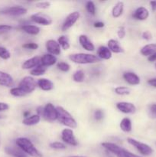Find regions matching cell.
Returning <instances> with one entry per match:
<instances>
[{"label":"cell","mask_w":156,"mask_h":157,"mask_svg":"<svg viewBox=\"0 0 156 157\" xmlns=\"http://www.w3.org/2000/svg\"><path fill=\"white\" fill-rule=\"evenodd\" d=\"M17 147L32 157H42V154L27 137H18L15 140Z\"/></svg>","instance_id":"obj_1"},{"label":"cell","mask_w":156,"mask_h":157,"mask_svg":"<svg viewBox=\"0 0 156 157\" xmlns=\"http://www.w3.org/2000/svg\"><path fill=\"white\" fill-rule=\"evenodd\" d=\"M57 111H58V121L65 126L67 128L76 129L77 127V123L73 117L67 111V110L61 106L56 107Z\"/></svg>","instance_id":"obj_2"},{"label":"cell","mask_w":156,"mask_h":157,"mask_svg":"<svg viewBox=\"0 0 156 157\" xmlns=\"http://www.w3.org/2000/svg\"><path fill=\"white\" fill-rule=\"evenodd\" d=\"M69 59L72 62L79 64H96L100 61L97 55L87 53H75L69 55Z\"/></svg>","instance_id":"obj_3"},{"label":"cell","mask_w":156,"mask_h":157,"mask_svg":"<svg viewBox=\"0 0 156 157\" xmlns=\"http://www.w3.org/2000/svg\"><path fill=\"white\" fill-rule=\"evenodd\" d=\"M127 142L130 145L134 147L143 156H150L153 153V149L148 144H144V143L140 142V141L131 137L127 138Z\"/></svg>","instance_id":"obj_4"},{"label":"cell","mask_w":156,"mask_h":157,"mask_svg":"<svg viewBox=\"0 0 156 157\" xmlns=\"http://www.w3.org/2000/svg\"><path fill=\"white\" fill-rule=\"evenodd\" d=\"M36 86L37 82L35 81V78L32 76L24 77L18 84V87L22 88L28 94L32 93L36 88Z\"/></svg>","instance_id":"obj_5"},{"label":"cell","mask_w":156,"mask_h":157,"mask_svg":"<svg viewBox=\"0 0 156 157\" xmlns=\"http://www.w3.org/2000/svg\"><path fill=\"white\" fill-rule=\"evenodd\" d=\"M28 9L26 8L20 6H10V7L5 8L0 11V14L2 15H9V16H21L27 13Z\"/></svg>","instance_id":"obj_6"},{"label":"cell","mask_w":156,"mask_h":157,"mask_svg":"<svg viewBox=\"0 0 156 157\" xmlns=\"http://www.w3.org/2000/svg\"><path fill=\"white\" fill-rule=\"evenodd\" d=\"M80 17V13L78 11H74V12L69 14L63 22L62 26H61V30L63 32H66L71 27H73L75 23L79 20Z\"/></svg>","instance_id":"obj_7"},{"label":"cell","mask_w":156,"mask_h":157,"mask_svg":"<svg viewBox=\"0 0 156 157\" xmlns=\"http://www.w3.org/2000/svg\"><path fill=\"white\" fill-rule=\"evenodd\" d=\"M61 139L64 143L72 146L76 147L78 146V141L74 136L73 130L70 128H65L61 131Z\"/></svg>","instance_id":"obj_8"},{"label":"cell","mask_w":156,"mask_h":157,"mask_svg":"<svg viewBox=\"0 0 156 157\" xmlns=\"http://www.w3.org/2000/svg\"><path fill=\"white\" fill-rule=\"evenodd\" d=\"M44 117L48 121H54L58 120V111L56 107L51 103H47L44 106Z\"/></svg>","instance_id":"obj_9"},{"label":"cell","mask_w":156,"mask_h":157,"mask_svg":"<svg viewBox=\"0 0 156 157\" xmlns=\"http://www.w3.org/2000/svg\"><path fill=\"white\" fill-rule=\"evenodd\" d=\"M116 107L119 111L125 114H133L136 112V107L132 103L121 101L116 104Z\"/></svg>","instance_id":"obj_10"},{"label":"cell","mask_w":156,"mask_h":157,"mask_svg":"<svg viewBox=\"0 0 156 157\" xmlns=\"http://www.w3.org/2000/svg\"><path fill=\"white\" fill-rule=\"evenodd\" d=\"M31 20L33 22L36 23V24L41 25H50L52 24L53 21L52 18H50L48 15H45V14H41V13H37L34 14L31 16Z\"/></svg>","instance_id":"obj_11"},{"label":"cell","mask_w":156,"mask_h":157,"mask_svg":"<svg viewBox=\"0 0 156 157\" xmlns=\"http://www.w3.org/2000/svg\"><path fill=\"white\" fill-rule=\"evenodd\" d=\"M45 47L47 52L50 55L56 56V55H59L61 53V48L58 44V41H55L54 39H49L46 42Z\"/></svg>","instance_id":"obj_12"},{"label":"cell","mask_w":156,"mask_h":157,"mask_svg":"<svg viewBox=\"0 0 156 157\" xmlns=\"http://www.w3.org/2000/svg\"><path fill=\"white\" fill-rule=\"evenodd\" d=\"M122 78L125 80V82L128 83V84L132 86L139 85L141 82L140 78L136 75V73L132 71H126L123 74Z\"/></svg>","instance_id":"obj_13"},{"label":"cell","mask_w":156,"mask_h":157,"mask_svg":"<svg viewBox=\"0 0 156 157\" xmlns=\"http://www.w3.org/2000/svg\"><path fill=\"white\" fill-rule=\"evenodd\" d=\"M79 43L81 47L87 52H93L95 50V45L90 41L89 37L86 35H80L79 36Z\"/></svg>","instance_id":"obj_14"},{"label":"cell","mask_w":156,"mask_h":157,"mask_svg":"<svg viewBox=\"0 0 156 157\" xmlns=\"http://www.w3.org/2000/svg\"><path fill=\"white\" fill-rule=\"evenodd\" d=\"M149 17V12L143 6L137 8L132 14V18L139 21H145Z\"/></svg>","instance_id":"obj_15"},{"label":"cell","mask_w":156,"mask_h":157,"mask_svg":"<svg viewBox=\"0 0 156 157\" xmlns=\"http://www.w3.org/2000/svg\"><path fill=\"white\" fill-rule=\"evenodd\" d=\"M40 64H41V58L35 56L24 61V63L21 65V67L24 70H32Z\"/></svg>","instance_id":"obj_16"},{"label":"cell","mask_w":156,"mask_h":157,"mask_svg":"<svg viewBox=\"0 0 156 157\" xmlns=\"http://www.w3.org/2000/svg\"><path fill=\"white\" fill-rule=\"evenodd\" d=\"M0 85L6 87H11L14 85V79L7 72L0 71Z\"/></svg>","instance_id":"obj_17"},{"label":"cell","mask_w":156,"mask_h":157,"mask_svg":"<svg viewBox=\"0 0 156 157\" xmlns=\"http://www.w3.org/2000/svg\"><path fill=\"white\" fill-rule=\"evenodd\" d=\"M37 86L39 87L40 89H41L44 91H50L53 90L54 87V84L50 80L47 78H40L37 81Z\"/></svg>","instance_id":"obj_18"},{"label":"cell","mask_w":156,"mask_h":157,"mask_svg":"<svg viewBox=\"0 0 156 157\" xmlns=\"http://www.w3.org/2000/svg\"><path fill=\"white\" fill-rule=\"evenodd\" d=\"M57 63V58L56 56L47 53L44 54V55L41 57V64L44 66V67H50L53 66Z\"/></svg>","instance_id":"obj_19"},{"label":"cell","mask_w":156,"mask_h":157,"mask_svg":"<svg viewBox=\"0 0 156 157\" xmlns=\"http://www.w3.org/2000/svg\"><path fill=\"white\" fill-rule=\"evenodd\" d=\"M107 48L110 49L112 53L120 54L124 52L123 48L120 45L119 41L115 39L109 40L107 42Z\"/></svg>","instance_id":"obj_20"},{"label":"cell","mask_w":156,"mask_h":157,"mask_svg":"<svg viewBox=\"0 0 156 157\" xmlns=\"http://www.w3.org/2000/svg\"><path fill=\"white\" fill-rule=\"evenodd\" d=\"M97 57L102 60H110L112 58V53L106 46H100L97 49Z\"/></svg>","instance_id":"obj_21"},{"label":"cell","mask_w":156,"mask_h":157,"mask_svg":"<svg viewBox=\"0 0 156 157\" xmlns=\"http://www.w3.org/2000/svg\"><path fill=\"white\" fill-rule=\"evenodd\" d=\"M140 53L141 55L145 57H149L150 55L156 53V44L155 43H151V44H145L141 48Z\"/></svg>","instance_id":"obj_22"},{"label":"cell","mask_w":156,"mask_h":157,"mask_svg":"<svg viewBox=\"0 0 156 157\" xmlns=\"http://www.w3.org/2000/svg\"><path fill=\"white\" fill-rule=\"evenodd\" d=\"M101 146L103 147L104 149L109 151L110 153H113L116 156L119 152L122 150V147H120L119 146L116 145V144H113V143H110V142H104L101 144Z\"/></svg>","instance_id":"obj_23"},{"label":"cell","mask_w":156,"mask_h":157,"mask_svg":"<svg viewBox=\"0 0 156 157\" xmlns=\"http://www.w3.org/2000/svg\"><path fill=\"white\" fill-rule=\"evenodd\" d=\"M41 121V117L38 116V114L30 115L28 117L24 118L22 121V124L25 126H35L38 124Z\"/></svg>","instance_id":"obj_24"},{"label":"cell","mask_w":156,"mask_h":157,"mask_svg":"<svg viewBox=\"0 0 156 157\" xmlns=\"http://www.w3.org/2000/svg\"><path fill=\"white\" fill-rule=\"evenodd\" d=\"M21 30L31 35H37L40 33V28L35 25H24L21 27Z\"/></svg>","instance_id":"obj_25"},{"label":"cell","mask_w":156,"mask_h":157,"mask_svg":"<svg viewBox=\"0 0 156 157\" xmlns=\"http://www.w3.org/2000/svg\"><path fill=\"white\" fill-rule=\"evenodd\" d=\"M124 12V3L123 2H117L114 7L112 9V15L113 18H119Z\"/></svg>","instance_id":"obj_26"},{"label":"cell","mask_w":156,"mask_h":157,"mask_svg":"<svg viewBox=\"0 0 156 157\" xmlns=\"http://www.w3.org/2000/svg\"><path fill=\"white\" fill-rule=\"evenodd\" d=\"M5 152L8 155H10L14 157L18 156H26L24 152L19 149L18 147H6L5 148Z\"/></svg>","instance_id":"obj_27"},{"label":"cell","mask_w":156,"mask_h":157,"mask_svg":"<svg viewBox=\"0 0 156 157\" xmlns=\"http://www.w3.org/2000/svg\"><path fill=\"white\" fill-rule=\"evenodd\" d=\"M119 127L121 130L125 133H129L132 130V121L128 117H125L120 121L119 124Z\"/></svg>","instance_id":"obj_28"},{"label":"cell","mask_w":156,"mask_h":157,"mask_svg":"<svg viewBox=\"0 0 156 157\" xmlns=\"http://www.w3.org/2000/svg\"><path fill=\"white\" fill-rule=\"evenodd\" d=\"M58 44H59V45L61 46V49H63V50L67 51L70 48L69 38H67V36H66V35H61V36L58 38Z\"/></svg>","instance_id":"obj_29"},{"label":"cell","mask_w":156,"mask_h":157,"mask_svg":"<svg viewBox=\"0 0 156 157\" xmlns=\"http://www.w3.org/2000/svg\"><path fill=\"white\" fill-rule=\"evenodd\" d=\"M47 67L40 64V65H38V67H36L35 68L31 70L30 74L31 75H32V76H35V77L41 76V75H44V74L46 73V71H47Z\"/></svg>","instance_id":"obj_30"},{"label":"cell","mask_w":156,"mask_h":157,"mask_svg":"<svg viewBox=\"0 0 156 157\" xmlns=\"http://www.w3.org/2000/svg\"><path fill=\"white\" fill-rule=\"evenodd\" d=\"M10 94L13 97H15V98H22V97H25L26 95L28 94L20 87H12L10 90Z\"/></svg>","instance_id":"obj_31"},{"label":"cell","mask_w":156,"mask_h":157,"mask_svg":"<svg viewBox=\"0 0 156 157\" xmlns=\"http://www.w3.org/2000/svg\"><path fill=\"white\" fill-rule=\"evenodd\" d=\"M85 79V73L83 70H76L73 75V81L76 83H82Z\"/></svg>","instance_id":"obj_32"},{"label":"cell","mask_w":156,"mask_h":157,"mask_svg":"<svg viewBox=\"0 0 156 157\" xmlns=\"http://www.w3.org/2000/svg\"><path fill=\"white\" fill-rule=\"evenodd\" d=\"M114 90L116 94L121 95V96L128 95L131 93V89L125 86H119V87H116Z\"/></svg>","instance_id":"obj_33"},{"label":"cell","mask_w":156,"mask_h":157,"mask_svg":"<svg viewBox=\"0 0 156 157\" xmlns=\"http://www.w3.org/2000/svg\"><path fill=\"white\" fill-rule=\"evenodd\" d=\"M86 9H87V11L88 12V13L90 14L91 15H93V16H94V15H96V8L93 2H87L86 3Z\"/></svg>","instance_id":"obj_34"},{"label":"cell","mask_w":156,"mask_h":157,"mask_svg":"<svg viewBox=\"0 0 156 157\" xmlns=\"http://www.w3.org/2000/svg\"><path fill=\"white\" fill-rule=\"evenodd\" d=\"M49 146H50V147L51 149H53V150H66V148H67V147H66V145L64 144V143L58 142V141H57V142L50 143V144H49Z\"/></svg>","instance_id":"obj_35"},{"label":"cell","mask_w":156,"mask_h":157,"mask_svg":"<svg viewBox=\"0 0 156 157\" xmlns=\"http://www.w3.org/2000/svg\"><path fill=\"white\" fill-rule=\"evenodd\" d=\"M0 58L3 60H9L11 58V53L6 48L0 46Z\"/></svg>","instance_id":"obj_36"},{"label":"cell","mask_w":156,"mask_h":157,"mask_svg":"<svg viewBox=\"0 0 156 157\" xmlns=\"http://www.w3.org/2000/svg\"><path fill=\"white\" fill-rule=\"evenodd\" d=\"M57 67L58 70H60L62 72H68L70 69V64L64 62V61H61L57 64Z\"/></svg>","instance_id":"obj_37"},{"label":"cell","mask_w":156,"mask_h":157,"mask_svg":"<svg viewBox=\"0 0 156 157\" xmlns=\"http://www.w3.org/2000/svg\"><path fill=\"white\" fill-rule=\"evenodd\" d=\"M38 44L37 43L35 42H28L25 43L22 45V48L24 49H27V50H37L38 48Z\"/></svg>","instance_id":"obj_38"},{"label":"cell","mask_w":156,"mask_h":157,"mask_svg":"<svg viewBox=\"0 0 156 157\" xmlns=\"http://www.w3.org/2000/svg\"><path fill=\"white\" fill-rule=\"evenodd\" d=\"M35 6L40 9H47L50 8V2H39L35 4Z\"/></svg>","instance_id":"obj_39"},{"label":"cell","mask_w":156,"mask_h":157,"mask_svg":"<svg viewBox=\"0 0 156 157\" xmlns=\"http://www.w3.org/2000/svg\"><path fill=\"white\" fill-rule=\"evenodd\" d=\"M103 116H104L103 111H102V110H100V109H98V110H95L94 114H93L94 119L97 121H101V120L103 118Z\"/></svg>","instance_id":"obj_40"},{"label":"cell","mask_w":156,"mask_h":157,"mask_svg":"<svg viewBox=\"0 0 156 157\" xmlns=\"http://www.w3.org/2000/svg\"><path fill=\"white\" fill-rule=\"evenodd\" d=\"M117 35L119 39H123L125 38V35H126V31H125V27H123V26L119 27L117 30Z\"/></svg>","instance_id":"obj_41"},{"label":"cell","mask_w":156,"mask_h":157,"mask_svg":"<svg viewBox=\"0 0 156 157\" xmlns=\"http://www.w3.org/2000/svg\"><path fill=\"white\" fill-rule=\"evenodd\" d=\"M142 38L145 41H150L152 39V34L149 32V31H145L142 35Z\"/></svg>","instance_id":"obj_42"},{"label":"cell","mask_w":156,"mask_h":157,"mask_svg":"<svg viewBox=\"0 0 156 157\" xmlns=\"http://www.w3.org/2000/svg\"><path fill=\"white\" fill-rule=\"evenodd\" d=\"M9 109V105L6 103L0 102V112L6 111Z\"/></svg>","instance_id":"obj_43"},{"label":"cell","mask_w":156,"mask_h":157,"mask_svg":"<svg viewBox=\"0 0 156 157\" xmlns=\"http://www.w3.org/2000/svg\"><path fill=\"white\" fill-rule=\"evenodd\" d=\"M36 111H37V114L38 116L43 117H44V107H42V106H39V107H37L36 109Z\"/></svg>","instance_id":"obj_44"},{"label":"cell","mask_w":156,"mask_h":157,"mask_svg":"<svg viewBox=\"0 0 156 157\" xmlns=\"http://www.w3.org/2000/svg\"><path fill=\"white\" fill-rule=\"evenodd\" d=\"M12 29V27L9 25H0V32H6L9 31Z\"/></svg>","instance_id":"obj_45"},{"label":"cell","mask_w":156,"mask_h":157,"mask_svg":"<svg viewBox=\"0 0 156 157\" xmlns=\"http://www.w3.org/2000/svg\"><path fill=\"white\" fill-rule=\"evenodd\" d=\"M148 84H149L150 86L153 87H155L156 88V78H151V79L148 80Z\"/></svg>","instance_id":"obj_46"},{"label":"cell","mask_w":156,"mask_h":157,"mask_svg":"<svg viewBox=\"0 0 156 157\" xmlns=\"http://www.w3.org/2000/svg\"><path fill=\"white\" fill-rule=\"evenodd\" d=\"M116 156L117 157H128V156L126 155V150H125V149L122 148V150H121V151L119 152L117 155H116Z\"/></svg>","instance_id":"obj_47"},{"label":"cell","mask_w":156,"mask_h":157,"mask_svg":"<svg viewBox=\"0 0 156 157\" xmlns=\"http://www.w3.org/2000/svg\"><path fill=\"white\" fill-rule=\"evenodd\" d=\"M93 26H94L95 28L101 29V28H103L104 26H105V24H104L103 22H102V21H96V22H94V24H93Z\"/></svg>","instance_id":"obj_48"},{"label":"cell","mask_w":156,"mask_h":157,"mask_svg":"<svg viewBox=\"0 0 156 157\" xmlns=\"http://www.w3.org/2000/svg\"><path fill=\"white\" fill-rule=\"evenodd\" d=\"M148 61L149 62H154V61H156V53L153 54V55L148 57Z\"/></svg>","instance_id":"obj_49"},{"label":"cell","mask_w":156,"mask_h":157,"mask_svg":"<svg viewBox=\"0 0 156 157\" xmlns=\"http://www.w3.org/2000/svg\"><path fill=\"white\" fill-rule=\"evenodd\" d=\"M150 6H151L152 11L155 12V11H156V1H151V2H150Z\"/></svg>","instance_id":"obj_50"},{"label":"cell","mask_w":156,"mask_h":157,"mask_svg":"<svg viewBox=\"0 0 156 157\" xmlns=\"http://www.w3.org/2000/svg\"><path fill=\"white\" fill-rule=\"evenodd\" d=\"M126 155L128 156V157H142V156H139V155L134 154V153H131V152L128 151V150H126Z\"/></svg>","instance_id":"obj_51"},{"label":"cell","mask_w":156,"mask_h":157,"mask_svg":"<svg viewBox=\"0 0 156 157\" xmlns=\"http://www.w3.org/2000/svg\"><path fill=\"white\" fill-rule=\"evenodd\" d=\"M151 111L156 115V104H153L151 106Z\"/></svg>","instance_id":"obj_52"},{"label":"cell","mask_w":156,"mask_h":157,"mask_svg":"<svg viewBox=\"0 0 156 157\" xmlns=\"http://www.w3.org/2000/svg\"><path fill=\"white\" fill-rule=\"evenodd\" d=\"M30 114H31V113L28 111V110H26V111H24V113H23V116H24V118L29 117V116H30Z\"/></svg>","instance_id":"obj_53"},{"label":"cell","mask_w":156,"mask_h":157,"mask_svg":"<svg viewBox=\"0 0 156 157\" xmlns=\"http://www.w3.org/2000/svg\"><path fill=\"white\" fill-rule=\"evenodd\" d=\"M5 117H5V116H3V115H1V114H0V120H2V119H4Z\"/></svg>","instance_id":"obj_54"},{"label":"cell","mask_w":156,"mask_h":157,"mask_svg":"<svg viewBox=\"0 0 156 157\" xmlns=\"http://www.w3.org/2000/svg\"><path fill=\"white\" fill-rule=\"evenodd\" d=\"M70 157H87V156H72Z\"/></svg>","instance_id":"obj_55"},{"label":"cell","mask_w":156,"mask_h":157,"mask_svg":"<svg viewBox=\"0 0 156 157\" xmlns=\"http://www.w3.org/2000/svg\"><path fill=\"white\" fill-rule=\"evenodd\" d=\"M1 144H2V142H1V138H0V146H1Z\"/></svg>","instance_id":"obj_56"},{"label":"cell","mask_w":156,"mask_h":157,"mask_svg":"<svg viewBox=\"0 0 156 157\" xmlns=\"http://www.w3.org/2000/svg\"><path fill=\"white\" fill-rule=\"evenodd\" d=\"M154 66H155V68H156V62H155V64H154Z\"/></svg>","instance_id":"obj_57"},{"label":"cell","mask_w":156,"mask_h":157,"mask_svg":"<svg viewBox=\"0 0 156 157\" xmlns=\"http://www.w3.org/2000/svg\"><path fill=\"white\" fill-rule=\"evenodd\" d=\"M18 157H26V156H18Z\"/></svg>","instance_id":"obj_58"}]
</instances>
